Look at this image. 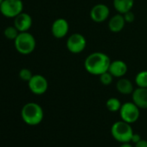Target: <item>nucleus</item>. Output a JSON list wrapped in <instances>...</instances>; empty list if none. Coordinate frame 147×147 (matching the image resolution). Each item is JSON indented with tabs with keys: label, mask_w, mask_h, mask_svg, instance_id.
I'll return each mask as SVG.
<instances>
[{
	"label": "nucleus",
	"mask_w": 147,
	"mask_h": 147,
	"mask_svg": "<svg viewBox=\"0 0 147 147\" xmlns=\"http://www.w3.org/2000/svg\"><path fill=\"white\" fill-rule=\"evenodd\" d=\"M110 64L111 60L107 54L103 52H94L85 59L84 67L90 75L99 76L108 71Z\"/></svg>",
	"instance_id": "nucleus-1"
},
{
	"label": "nucleus",
	"mask_w": 147,
	"mask_h": 147,
	"mask_svg": "<svg viewBox=\"0 0 147 147\" xmlns=\"http://www.w3.org/2000/svg\"><path fill=\"white\" fill-rule=\"evenodd\" d=\"M21 117L24 122L29 125H39L44 117L42 107L36 102L26 103L21 110Z\"/></svg>",
	"instance_id": "nucleus-2"
},
{
	"label": "nucleus",
	"mask_w": 147,
	"mask_h": 147,
	"mask_svg": "<svg viewBox=\"0 0 147 147\" xmlns=\"http://www.w3.org/2000/svg\"><path fill=\"white\" fill-rule=\"evenodd\" d=\"M133 133L134 131L132 130L131 124L122 119L114 122L111 127L112 137L119 143L131 142Z\"/></svg>",
	"instance_id": "nucleus-3"
},
{
	"label": "nucleus",
	"mask_w": 147,
	"mask_h": 147,
	"mask_svg": "<svg viewBox=\"0 0 147 147\" xmlns=\"http://www.w3.org/2000/svg\"><path fill=\"white\" fill-rule=\"evenodd\" d=\"M14 46L16 50L21 55L31 54L36 46V38L29 31L20 32L18 37L14 41Z\"/></svg>",
	"instance_id": "nucleus-4"
},
{
	"label": "nucleus",
	"mask_w": 147,
	"mask_h": 147,
	"mask_svg": "<svg viewBox=\"0 0 147 147\" xmlns=\"http://www.w3.org/2000/svg\"><path fill=\"white\" fill-rule=\"evenodd\" d=\"M24 11L22 0H4L0 5V13L5 18H15Z\"/></svg>",
	"instance_id": "nucleus-5"
},
{
	"label": "nucleus",
	"mask_w": 147,
	"mask_h": 147,
	"mask_svg": "<svg viewBox=\"0 0 147 147\" xmlns=\"http://www.w3.org/2000/svg\"><path fill=\"white\" fill-rule=\"evenodd\" d=\"M119 115L122 120L129 123L133 124L138 121L140 116V108L134 104L132 101L125 102L122 104L120 110H119Z\"/></svg>",
	"instance_id": "nucleus-6"
},
{
	"label": "nucleus",
	"mask_w": 147,
	"mask_h": 147,
	"mask_svg": "<svg viewBox=\"0 0 147 147\" xmlns=\"http://www.w3.org/2000/svg\"><path fill=\"white\" fill-rule=\"evenodd\" d=\"M66 47L72 54H80L86 49L87 40L83 35L80 33H74L68 36Z\"/></svg>",
	"instance_id": "nucleus-7"
},
{
	"label": "nucleus",
	"mask_w": 147,
	"mask_h": 147,
	"mask_svg": "<svg viewBox=\"0 0 147 147\" xmlns=\"http://www.w3.org/2000/svg\"><path fill=\"white\" fill-rule=\"evenodd\" d=\"M28 87L32 94L36 95H42L47 92L49 82L43 76L33 75L31 79L28 82Z\"/></svg>",
	"instance_id": "nucleus-8"
},
{
	"label": "nucleus",
	"mask_w": 147,
	"mask_h": 147,
	"mask_svg": "<svg viewBox=\"0 0 147 147\" xmlns=\"http://www.w3.org/2000/svg\"><path fill=\"white\" fill-rule=\"evenodd\" d=\"M110 15V10L107 5L104 4H97L90 11L91 19L97 24L105 22Z\"/></svg>",
	"instance_id": "nucleus-9"
},
{
	"label": "nucleus",
	"mask_w": 147,
	"mask_h": 147,
	"mask_svg": "<svg viewBox=\"0 0 147 147\" xmlns=\"http://www.w3.org/2000/svg\"><path fill=\"white\" fill-rule=\"evenodd\" d=\"M69 30L68 22L64 18L55 19L51 26V33L56 39H61L65 37Z\"/></svg>",
	"instance_id": "nucleus-10"
},
{
	"label": "nucleus",
	"mask_w": 147,
	"mask_h": 147,
	"mask_svg": "<svg viewBox=\"0 0 147 147\" xmlns=\"http://www.w3.org/2000/svg\"><path fill=\"white\" fill-rule=\"evenodd\" d=\"M33 24L32 18L30 14L26 12H22L14 18V26L18 29L19 32L29 31Z\"/></svg>",
	"instance_id": "nucleus-11"
},
{
	"label": "nucleus",
	"mask_w": 147,
	"mask_h": 147,
	"mask_svg": "<svg viewBox=\"0 0 147 147\" xmlns=\"http://www.w3.org/2000/svg\"><path fill=\"white\" fill-rule=\"evenodd\" d=\"M132 102L140 109H147V88H137L131 94Z\"/></svg>",
	"instance_id": "nucleus-12"
},
{
	"label": "nucleus",
	"mask_w": 147,
	"mask_h": 147,
	"mask_svg": "<svg viewBox=\"0 0 147 147\" xmlns=\"http://www.w3.org/2000/svg\"><path fill=\"white\" fill-rule=\"evenodd\" d=\"M128 67L124 61L121 60H115L111 61L110 67L108 71L112 74L113 77L121 78L127 73Z\"/></svg>",
	"instance_id": "nucleus-13"
},
{
	"label": "nucleus",
	"mask_w": 147,
	"mask_h": 147,
	"mask_svg": "<svg viewBox=\"0 0 147 147\" xmlns=\"http://www.w3.org/2000/svg\"><path fill=\"white\" fill-rule=\"evenodd\" d=\"M125 24L124 16L120 13H117L110 18L108 22V29L113 33H118L124 29Z\"/></svg>",
	"instance_id": "nucleus-14"
},
{
	"label": "nucleus",
	"mask_w": 147,
	"mask_h": 147,
	"mask_svg": "<svg viewBox=\"0 0 147 147\" xmlns=\"http://www.w3.org/2000/svg\"><path fill=\"white\" fill-rule=\"evenodd\" d=\"M116 89L119 94L128 95L132 94V92L134 91V87L130 80L121 77L116 83Z\"/></svg>",
	"instance_id": "nucleus-15"
},
{
	"label": "nucleus",
	"mask_w": 147,
	"mask_h": 147,
	"mask_svg": "<svg viewBox=\"0 0 147 147\" xmlns=\"http://www.w3.org/2000/svg\"><path fill=\"white\" fill-rule=\"evenodd\" d=\"M113 5L118 13L125 14L131 11L134 5V0H113Z\"/></svg>",
	"instance_id": "nucleus-16"
},
{
	"label": "nucleus",
	"mask_w": 147,
	"mask_h": 147,
	"mask_svg": "<svg viewBox=\"0 0 147 147\" xmlns=\"http://www.w3.org/2000/svg\"><path fill=\"white\" fill-rule=\"evenodd\" d=\"M121 106H122V104H121L120 100L115 97L109 98L106 102V107H107V110L109 112H112V113L119 112Z\"/></svg>",
	"instance_id": "nucleus-17"
},
{
	"label": "nucleus",
	"mask_w": 147,
	"mask_h": 147,
	"mask_svg": "<svg viewBox=\"0 0 147 147\" xmlns=\"http://www.w3.org/2000/svg\"><path fill=\"white\" fill-rule=\"evenodd\" d=\"M135 84L138 88H147V70H142L137 74Z\"/></svg>",
	"instance_id": "nucleus-18"
},
{
	"label": "nucleus",
	"mask_w": 147,
	"mask_h": 147,
	"mask_svg": "<svg viewBox=\"0 0 147 147\" xmlns=\"http://www.w3.org/2000/svg\"><path fill=\"white\" fill-rule=\"evenodd\" d=\"M20 32L18 30V29L13 25V26H8L5 30V31H4V35H5V36L7 38V39H9V40H13V41H15V39L18 37V34H19Z\"/></svg>",
	"instance_id": "nucleus-19"
},
{
	"label": "nucleus",
	"mask_w": 147,
	"mask_h": 147,
	"mask_svg": "<svg viewBox=\"0 0 147 147\" xmlns=\"http://www.w3.org/2000/svg\"><path fill=\"white\" fill-rule=\"evenodd\" d=\"M100 76V82L102 85L104 86H109L112 84L113 81V76L109 71H107L103 74H101Z\"/></svg>",
	"instance_id": "nucleus-20"
},
{
	"label": "nucleus",
	"mask_w": 147,
	"mask_h": 147,
	"mask_svg": "<svg viewBox=\"0 0 147 147\" xmlns=\"http://www.w3.org/2000/svg\"><path fill=\"white\" fill-rule=\"evenodd\" d=\"M18 76H19V78L24 81V82H29L31 77L33 76V74L32 72L30 71V69L29 68H26V67H24L22 68L20 71H19V74H18Z\"/></svg>",
	"instance_id": "nucleus-21"
},
{
	"label": "nucleus",
	"mask_w": 147,
	"mask_h": 147,
	"mask_svg": "<svg viewBox=\"0 0 147 147\" xmlns=\"http://www.w3.org/2000/svg\"><path fill=\"white\" fill-rule=\"evenodd\" d=\"M122 15L124 16L125 21L126 24H131L135 20V15L131 11H128V12H126L125 14H122Z\"/></svg>",
	"instance_id": "nucleus-22"
},
{
	"label": "nucleus",
	"mask_w": 147,
	"mask_h": 147,
	"mask_svg": "<svg viewBox=\"0 0 147 147\" xmlns=\"http://www.w3.org/2000/svg\"><path fill=\"white\" fill-rule=\"evenodd\" d=\"M134 147H147V140L140 139L138 143L134 144Z\"/></svg>",
	"instance_id": "nucleus-23"
},
{
	"label": "nucleus",
	"mask_w": 147,
	"mask_h": 147,
	"mask_svg": "<svg viewBox=\"0 0 147 147\" xmlns=\"http://www.w3.org/2000/svg\"><path fill=\"white\" fill-rule=\"evenodd\" d=\"M140 139H142L141 138V137H140V135L138 134V133H133V135H132V137H131V142H132L133 144H136V143H138Z\"/></svg>",
	"instance_id": "nucleus-24"
},
{
	"label": "nucleus",
	"mask_w": 147,
	"mask_h": 147,
	"mask_svg": "<svg viewBox=\"0 0 147 147\" xmlns=\"http://www.w3.org/2000/svg\"><path fill=\"white\" fill-rule=\"evenodd\" d=\"M119 147H133V146L131 144V142H128V143H121V144Z\"/></svg>",
	"instance_id": "nucleus-25"
},
{
	"label": "nucleus",
	"mask_w": 147,
	"mask_h": 147,
	"mask_svg": "<svg viewBox=\"0 0 147 147\" xmlns=\"http://www.w3.org/2000/svg\"><path fill=\"white\" fill-rule=\"evenodd\" d=\"M3 1H4V0H0V5H1V4L3 3Z\"/></svg>",
	"instance_id": "nucleus-26"
}]
</instances>
